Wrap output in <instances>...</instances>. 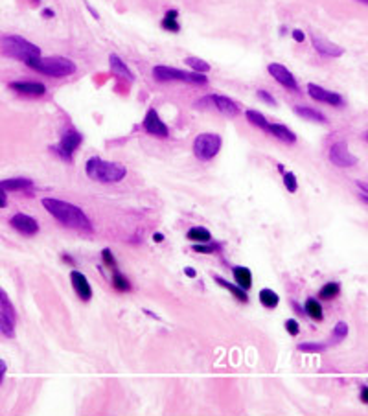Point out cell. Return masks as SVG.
<instances>
[{"label":"cell","instance_id":"6da1fadb","mask_svg":"<svg viewBox=\"0 0 368 416\" xmlns=\"http://www.w3.org/2000/svg\"><path fill=\"white\" fill-rule=\"evenodd\" d=\"M46 212L52 214L53 218L57 219L61 225L68 228H74V230H79V232H92V223L90 219L85 216L81 208H78L76 204L67 203V201H61V199H53V197H44L41 201Z\"/></svg>","mask_w":368,"mask_h":416},{"label":"cell","instance_id":"7a4b0ae2","mask_svg":"<svg viewBox=\"0 0 368 416\" xmlns=\"http://www.w3.org/2000/svg\"><path fill=\"white\" fill-rule=\"evenodd\" d=\"M85 171L90 179L100 181V183H120L127 175L126 166L116 164V162H109V160H102L98 157H90L87 160Z\"/></svg>","mask_w":368,"mask_h":416},{"label":"cell","instance_id":"3957f363","mask_svg":"<svg viewBox=\"0 0 368 416\" xmlns=\"http://www.w3.org/2000/svg\"><path fill=\"white\" fill-rule=\"evenodd\" d=\"M29 68H34L37 72L44 76H52V78H67L76 72V65L67 57H34L26 61Z\"/></svg>","mask_w":368,"mask_h":416},{"label":"cell","instance_id":"277c9868","mask_svg":"<svg viewBox=\"0 0 368 416\" xmlns=\"http://www.w3.org/2000/svg\"><path fill=\"white\" fill-rule=\"evenodd\" d=\"M2 53L26 63L29 59L39 57L41 50L37 44L29 43L20 35H6V37H2Z\"/></svg>","mask_w":368,"mask_h":416},{"label":"cell","instance_id":"5b68a950","mask_svg":"<svg viewBox=\"0 0 368 416\" xmlns=\"http://www.w3.org/2000/svg\"><path fill=\"white\" fill-rule=\"evenodd\" d=\"M153 76L159 81H184L192 83V85H206L208 83L206 76L201 72H184L179 68L164 67V65H159V67L153 68Z\"/></svg>","mask_w":368,"mask_h":416},{"label":"cell","instance_id":"8992f818","mask_svg":"<svg viewBox=\"0 0 368 416\" xmlns=\"http://www.w3.org/2000/svg\"><path fill=\"white\" fill-rule=\"evenodd\" d=\"M219 150H221V136L213 135V133L199 135L194 140V153L203 162L212 160L219 153Z\"/></svg>","mask_w":368,"mask_h":416},{"label":"cell","instance_id":"52a82bcc","mask_svg":"<svg viewBox=\"0 0 368 416\" xmlns=\"http://www.w3.org/2000/svg\"><path fill=\"white\" fill-rule=\"evenodd\" d=\"M208 105L213 107L216 111H219L221 114H225V116L228 118H234L241 112L234 100H230V98L227 96H219V94H210V96L201 98L197 102V107H208Z\"/></svg>","mask_w":368,"mask_h":416},{"label":"cell","instance_id":"ba28073f","mask_svg":"<svg viewBox=\"0 0 368 416\" xmlns=\"http://www.w3.org/2000/svg\"><path fill=\"white\" fill-rule=\"evenodd\" d=\"M0 302H2V311H0V330L4 337H13L15 335V311L11 308V302L8 295L0 291Z\"/></svg>","mask_w":368,"mask_h":416},{"label":"cell","instance_id":"9c48e42d","mask_svg":"<svg viewBox=\"0 0 368 416\" xmlns=\"http://www.w3.org/2000/svg\"><path fill=\"white\" fill-rule=\"evenodd\" d=\"M329 160L331 164L339 166V168H352L357 164V157L350 153L348 145L344 142H337L329 147Z\"/></svg>","mask_w":368,"mask_h":416},{"label":"cell","instance_id":"30bf717a","mask_svg":"<svg viewBox=\"0 0 368 416\" xmlns=\"http://www.w3.org/2000/svg\"><path fill=\"white\" fill-rule=\"evenodd\" d=\"M79 144H81V135H79L76 129H68V131H65L63 138H61L59 145L55 147V151H57L63 159L70 160L74 155V151L78 150Z\"/></svg>","mask_w":368,"mask_h":416},{"label":"cell","instance_id":"8fae6325","mask_svg":"<svg viewBox=\"0 0 368 416\" xmlns=\"http://www.w3.org/2000/svg\"><path fill=\"white\" fill-rule=\"evenodd\" d=\"M10 225L17 232L24 234V236H34V234L39 232V223L28 214H15L10 219Z\"/></svg>","mask_w":368,"mask_h":416},{"label":"cell","instance_id":"7c38bea8","mask_svg":"<svg viewBox=\"0 0 368 416\" xmlns=\"http://www.w3.org/2000/svg\"><path fill=\"white\" fill-rule=\"evenodd\" d=\"M267 70H269V74H271L272 78L280 83V85H284V87L289 88V91H295V92L298 91V83H296L295 76H293L284 65L271 63L269 67H267Z\"/></svg>","mask_w":368,"mask_h":416},{"label":"cell","instance_id":"4fadbf2b","mask_svg":"<svg viewBox=\"0 0 368 416\" xmlns=\"http://www.w3.org/2000/svg\"><path fill=\"white\" fill-rule=\"evenodd\" d=\"M144 129L147 131L149 135L160 136V138H164V136L170 135L168 126H166L164 122L160 120L155 109H149V111H147V114H145V118H144Z\"/></svg>","mask_w":368,"mask_h":416},{"label":"cell","instance_id":"5bb4252c","mask_svg":"<svg viewBox=\"0 0 368 416\" xmlns=\"http://www.w3.org/2000/svg\"><path fill=\"white\" fill-rule=\"evenodd\" d=\"M308 92H310V96L313 98V100H317V102L329 103V105H333V107H341L344 103L341 94L326 91V88L319 87V85H315V83H310V85H308Z\"/></svg>","mask_w":368,"mask_h":416},{"label":"cell","instance_id":"9a60e30c","mask_svg":"<svg viewBox=\"0 0 368 416\" xmlns=\"http://www.w3.org/2000/svg\"><path fill=\"white\" fill-rule=\"evenodd\" d=\"M311 43H313L317 52L326 55V57H341V55L344 53V50L341 48V46H337L335 43H329V41H326L324 37H319V35H315V34L311 35Z\"/></svg>","mask_w":368,"mask_h":416},{"label":"cell","instance_id":"2e32d148","mask_svg":"<svg viewBox=\"0 0 368 416\" xmlns=\"http://www.w3.org/2000/svg\"><path fill=\"white\" fill-rule=\"evenodd\" d=\"M70 280H72V287L79 299L81 300L92 299V287H90V284H88L87 276L81 275L79 271H72L70 273Z\"/></svg>","mask_w":368,"mask_h":416},{"label":"cell","instance_id":"e0dca14e","mask_svg":"<svg viewBox=\"0 0 368 416\" xmlns=\"http://www.w3.org/2000/svg\"><path fill=\"white\" fill-rule=\"evenodd\" d=\"M10 87L13 91L20 92V94H28V96H43L46 92V87L43 83H29V81H13L10 83Z\"/></svg>","mask_w":368,"mask_h":416},{"label":"cell","instance_id":"ac0fdd59","mask_svg":"<svg viewBox=\"0 0 368 416\" xmlns=\"http://www.w3.org/2000/svg\"><path fill=\"white\" fill-rule=\"evenodd\" d=\"M267 133L272 136H276L278 140L286 142V144H295L296 142V135L293 133V131L289 129V127L282 126V124H269V127H267Z\"/></svg>","mask_w":368,"mask_h":416},{"label":"cell","instance_id":"d6986e66","mask_svg":"<svg viewBox=\"0 0 368 416\" xmlns=\"http://www.w3.org/2000/svg\"><path fill=\"white\" fill-rule=\"evenodd\" d=\"M2 190L6 192H15V190H28L34 188V181L28 177H13V179H4L0 183Z\"/></svg>","mask_w":368,"mask_h":416},{"label":"cell","instance_id":"ffe728a7","mask_svg":"<svg viewBox=\"0 0 368 416\" xmlns=\"http://www.w3.org/2000/svg\"><path fill=\"white\" fill-rule=\"evenodd\" d=\"M109 65H111V70L116 76H120V78H124V79H127V81H133L135 79V76L131 74V70L127 68V65L121 61L118 55H114V53H111L109 55Z\"/></svg>","mask_w":368,"mask_h":416},{"label":"cell","instance_id":"44dd1931","mask_svg":"<svg viewBox=\"0 0 368 416\" xmlns=\"http://www.w3.org/2000/svg\"><path fill=\"white\" fill-rule=\"evenodd\" d=\"M234 280L243 289H251L252 287V273L247 267H234Z\"/></svg>","mask_w":368,"mask_h":416},{"label":"cell","instance_id":"7402d4cb","mask_svg":"<svg viewBox=\"0 0 368 416\" xmlns=\"http://www.w3.org/2000/svg\"><path fill=\"white\" fill-rule=\"evenodd\" d=\"M213 278H216V282H218L219 286H223L225 289H228L230 291V293H232L234 296H236L237 300H239V302H247L249 300V296H247V289H243V287H239L236 284V286H234V284H230V282H227L225 280V278H221V276H213Z\"/></svg>","mask_w":368,"mask_h":416},{"label":"cell","instance_id":"603a6c76","mask_svg":"<svg viewBox=\"0 0 368 416\" xmlns=\"http://www.w3.org/2000/svg\"><path fill=\"white\" fill-rule=\"evenodd\" d=\"M186 237L192 240V242H195V243H210V242H212V234H210V230H206V228H203V227L190 228L188 234H186Z\"/></svg>","mask_w":368,"mask_h":416},{"label":"cell","instance_id":"cb8c5ba5","mask_svg":"<svg viewBox=\"0 0 368 416\" xmlns=\"http://www.w3.org/2000/svg\"><path fill=\"white\" fill-rule=\"evenodd\" d=\"M295 112L298 116L305 118V120L311 122H319V124H326V116L322 112L315 111V109H310V107H295Z\"/></svg>","mask_w":368,"mask_h":416},{"label":"cell","instance_id":"d4e9b609","mask_svg":"<svg viewBox=\"0 0 368 416\" xmlns=\"http://www.w3.org/2000/svg\"><path fill=\"white\" fill-rule=\"evenodd\" d=\"M304 311L310 315L313 320H322V317H324V313H322V306H320V302L317 299H308V300H305Z\"/></svg>","mask_w":368,"mask_h":416},{"label":"cell","instance_id":"484cf974","mask_svg":"<svg viewBox=\"0 0 368 416\" xmlns=\"http://www.w3.org/2000/svg\"><path fill=\"white\" fill-rule=\"evenodd\" d=\"M258 296H260L262 306H263V308H267V310H274L276 306H278V302H280L278 295H276L272 289H262Z\"/></svg>","mask_w":368,"mask_h":416},{"label":"cell","instance_id":"4316f807","mask_svg":"<svg viewBox=\"0 0 368 416\" xmlns=\"http://www.w3.org/2000/svg\"><path fill=\"white\" fill-rule=\"evenodd\" d=\"M339 293H341L339 282H328V284H324V286L320 287L319 296L322 300H331V299H335V296L339 295Z\"/></svg>","mask_w":368,"mask_h":416},{"label":"cell","instance_id":"83f0119b","mask_svg":"<svg viewBox=\"0 0 368 416\" xmlns=\"http://www.w3.org/2000/svg\"><path fill=\"white\" fill-rule=\"evenodd\" d=\"M245 116H247V120L251 122L252 126L260 127V129L267 131V127H269V122H267V118L263 116L262 112H258V111H252V109H249V111L245 112Z\"/></svg>","mask_w":368,"mask_h":416},{"label":"cell","instance_id":"f1b7e54d","mask_svg":"<svg viewBox=\"0 0 368 416\" xmlns=\"http://www.w3.org/2000/svg\"><path fill=\"white\" fill-rule=\"evenodd\" d=\"M177 17H179V13H177L175 10L168 11V13H166V17H164V20H162V28L168 29V32H173V34H177V32L180 29V24L177 22Z\"/></svg>","mask_w":368,"mask_h":416},{"label":"cell","instance_id":"f546056e","mask_svg":"<svg viewBox=\"0 0 368 416\" xmlns=\"http://www.w3.org/2000/svg\"><path fill=\"white\" fill-rule=\"evenodd\" d=\"M112 286H114V289H116V291H120V293H126V291L131 289V286H129L127 278H126V276H121L118 269H114V271H112Z\"/></svg>","mask_w":368,"mask_h":416},{"label":"cell","instance_id":"4dcf8cb0","mask_svg":"<svg viewBox=\"0 0 368 416\" xmlns=\"http://www.w3.org/2000/svg\"><path fill=\"white\" fill-rule=\"evenodd\" d=\"M186 65L194 68V72H201V74L210 72V65L206 63V61H203V59H199V57H188V59H186Z\"/></svg>","mask_w":368,"mask_h":416},{"label":"cell","instance_id":"1f68e13d","mask_svg":"<svg viewBox=\"0 0 368 416\" xmlns=\"http://www.w3.org/2000/svg\"><path fill=\"white\" fill-rule=\"evenodd\" d=\"M346 335H348V324H346L344 320H341V322L335 324L333 332H331V337H333L335 343H341L343 339H346Z\"/></svg>","mask_w":368,"mask_h":416},{"label":"cell","instance_id":"d6a6232c","mask_svg":"<svg viewBox=\"0 0 368 416\" xmlns=\"http://www.w3.org/2000/svg\"><path fill=\"white\" fill-rule=\"evenodd\" d=\"M298 350L304 353H317V352H324L326 344H317V343H302L298 344Z\"/></svg>","mask_w":368,"mask_h":416},{"label":"cell","instance_id":"836d02e7","mask_svg":"<svg viewBox=\"0 0 368 416\" xmlns=\"http://www.w3.org/2000/svg\"><path fill=\"white\" fill-rule=\"evenodd\" d=\"M284 184H286L287 192H291V194H295L296 188H298V183H296V177L293 171H287V173H284Z\"/></svg>","mask_w":368,"mask_h":416},{"label":"cell","instance_id":"e575fe53","mask_svg":"<svg viewBox=\"0 0 368 416\" xmlns=\"http://www.w3.org/2000/svg\"><path fill=\"white\" fill-rule=\"evenodd\" d=\"M102 258H103V261H105V265L109 267V269H118V265H116V260H114V256H112V252H111V249H103L102 251Z\"/></svg>","mask_w":368,"mask_h":416},{"label":"cell","instance_id":"d590c367","mask_svg":"<svg viewBox=\"0 0 368 416\" xmlns=\"http://www.w3.org/2000/svg\"><path fill=\"white\" fill-rule=\"evenodd\" d=\"M194 251L195 252H204V254H210V252H216L219 251V245H210V243H197V245H194Z\"/></svg>","mask_w":368,"mask_h":416},{"label":"cell","instance_id":"8d00e7d4","mask_svg":"<svg viewBox=\"0 0 368 416\" xmlns=\"http://www.w3.org/2000/svg\"><path fill=\"white\" fill-rule=\"evenodd\" d=\"M286 330H287V334L295 337V335H298V332H300V324H298L295 319H287L286 320Z\"/></svg>","mask_w":368,"mask_h":416},{"label":"cell","instance_id":"74e56055","mask_svg":"<svg viewBox=\"0 0 368 416\" xmlns=\"http://www.w3.org/2000/svg\"><path fill=\"white\" fill-rule=\"evenodd\" d=\"M258 98H262L263 102H265V103H271V105H274V103H276L274 98H272L267 91H263V88H260V91H258Z\"/></svg>","mask_w":368,"mask_h":416},{"label":"cell","instance_id":"f35d334b","mask_svg":"<svg viewBox=\"0 0 368 416\" xmlns=\"http://www.w3.org/2000/svg\"><path fill=\"white\" fill-rule=\"evenodd\" d=\"M304 37H305V35L302 34L300 29H293V39H295L296 43H302V41H304Z\"/></svg>","mask_w":368,"mask_h":416},{"label":"cell","instance_id":"ab89813d","mask_svg":"<svg viewBox=\"0 0 368 416\" xmlns=\"http://www.w3.org/2000/svg\"><path fill=\"white\" fill-rule=\"evenodd\" d=\"M361 402L366 403V405H368V387L361 389Z\"/></svg>","mask_w":368,"mask_h":416},{"label":"cell","instance_id":"60d3db41","mask_svg":"<svg viewBox=\"0 0 368 416\" xmlns=\"http://www.w3.org/2000/svg\"><path fill=\"white\" fill-rule=\"evenodd\" d=\"M184 273H186V276H190V278H195V276H197L195 269H192V267H186V269H184Z\"/></svg>","mask_w":368,"mask_h":416},{"label":"cell","instance_id":"b9f144b4","mask_svg":"<svg viewBox=\"0 0 368 416\" xmlns=\"http://www.w3.org/2000/svg\"><path fill=\"white\" fill-rule=\"evenodd\" d=\"M357 186H359V190H363L364 194H368V184L366 183H361V181H357Z\"/></svg>","mask_w":368,"mask_h":416},{"label":"cell","instance_id":"7bdbcfd3","mask_svg":"<svg viewBox=\"0 0 368 416\" xmlns=\"http://www.w3.org/2000/svg\"><path fill=\"white\" fill-rule=\"evenodd\" d=\"M4 374H6V361L2 359V361H0V376H2V379H4Z\"/></svg>","mask_w":368,"mask_h":416},{"label":"cell","instance_id":"ee69618b","mask_svg":"<svg viewBox=\"0 0 368 416\" xmlns=\"http://www.w3.org/2000/svg\"><path fill=\"white\" fill-rule=\"evenodd\" d=\"M43 17H44V19H50V17H53V11L52 10H44L43 11Z\"/></svg>","mask_w":368,"mask_h":416},{"label":"cell","instance_id":"f6af8a7d","mask_svg":"<svg viewBox=\"0 0 368 416\" xmlns=\"http://www.w3.org/2000/svg\"><path fill=\"white\" fill-rule=\"evenodd\" d=\"M153 240H155V242H162V240H164V236H162L160 232H157L155 236H153Z\"/></svg>","mask_w":368,"mask_h":416},{"label":"cell","instance_id":"bcb514c9","mask_svg":"<svg viewBox=\"0 0 368 416\" xmlns=\"http://www.w3.org/2000/svg\"><path fill=\"white\" fill-rule=\"evenodd\" d=\"M0 206L2 208L6 206V190H2V203H0Z\"/></svg>","mask_w":368,"mask_h":416},{"label":"cell","instance_id":"7dc6e473","mask_svg":"<svg viewBox=\"0 0 368 416\" xmlns=\"http://www.w3.org/2000/svg\"><path fill=\"white\" fill-rule=\"evenodd\" d=\"M359 197H361V201H363V203L368 204V195H359Z\"/></svg>","mask_w":368,"mask_h":416},{"label":"cell","instance_id":"c3c4849f","mask_svg":"<svg viewBox=\"0 0 368 416\" xmlns=\"http://www.w3.org/2000/svg\"><path fill=\"white\" fill-rule=\"evenodd\" d=\"M357 2H361V4H366L368 6V0H357Z\"/></svg>","mask_w":368,"mask_h":416},{"label":"cell","instance_id":"681fc988","mask_svg":"<svg viewBox=\"0 0 368 416\" xmlns=\"http://www.w3.org/2000/svg\"><path fill=\"white\" fill-rule=\"evenodd\" d=\"M364 140H366V142H368V133H366V135H364Z\"/></svg>","mask_w":368,"mask_h":416}]
</instances>
